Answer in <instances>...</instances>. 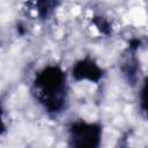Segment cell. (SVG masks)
<instances>
[{
  "label": "cell",
  "mask_w": 148,
  "mask_h": 148,
  "mask_svg": "<svg viewBox=\"0 0 148 148\" xmlns=\"http://www.w3.org/2000/svg\"><path fill=\"white\" fill-rule=\"evenodd\" d=\"M32 94L47 112H60L65 108L67 99L65 73L58 66L44 68L34 81Z\"/></svg>",
  "instance_id": "6da1fadb"
},
{
  "label": "cell",
  "mask_w": 148,
  "mask_h": 148,
  "mask_svg": "<svg viewBox=\"0 0 148 148\" xmlns=\"http://www.w3.org/2000/svg\"><path fill=\"white\" fill-rule=\"evenodd\" d=\"M102 128L95 123L77 121L69 128L68 148H98Z\"/></svg>",
  "instance_id": "7a4b0ae2"
},
{
  "label": "cell",
  "mask_w": 148,
  "mask_h": 148,
  "mask_svg": "<svg viewBox=\"0 0 148 148\" xmlns=\"http://www.w3.org/2000/svg\"><path fill=\"white\" fill-rule=\"evenodd\" d=\"M72 74L77 81L88 80L91 82H97L102 77V69L91 59H83L74 65Z\"/></svg>",
  "instance_id": "3957f363"
},
{
  "label": "cell",
  "mask_w": 148,
  "mask_h": 148,
  "mask_svg": "<svg viewBox=\"0 0 148 148\" xmlns=\"http://www.w3.org/2000/svg\"><path fill=\"white\" fill-rule=\"evenodd\" d=\"M140 105L145 114L148 117V76L146 77L140 92Z\"/></svg>",
  "instance_id": "277c9868"
},
{
  "label": "cell",
  "mask_w": 148,
  "mask_h": 148,
  "mask_svg": "<svg viewBox=\"0 0 148 148\" xmlns=\"http://www.w3.org/2000/svg\"><path fill=\"white\" fill-rule=\"evenodd\" d=\"M94 22H95V24L97 25V28H98L103 34H109V31H110V25H109V23H108L103 17H95Z\"/></svg>",
  "instance_id": "5b68a950"
},
{
  "label": "cell",
  "mask_w": 148,
  "mask_h": 148,
  "mask_svg": "<svg viewBox=\"0 0 148 148\" xmlns=\"http://www.w3.org/2000/svg\"><path fill=\"white\" fill-rule=\"evenodd\" d=\"M53 6H54V2H39V8H38L39 15L42 17L47 16Z\"/></svg>",
  "instance_id": "8992f818"
}]
</instances>
